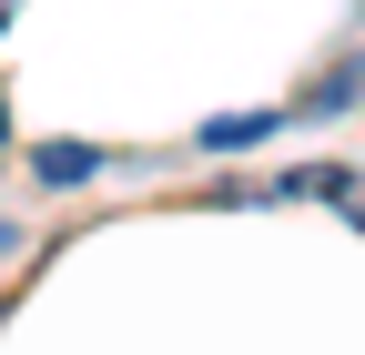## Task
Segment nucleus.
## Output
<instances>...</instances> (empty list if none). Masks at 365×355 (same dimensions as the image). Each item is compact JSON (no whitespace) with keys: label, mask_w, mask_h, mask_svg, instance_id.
I'll return each instance as SVG.
<instances>
[{"label":"nucleus","mask_w":365,"mask_h":355,"mask_svg":"<svg viewBox=\"0 0 365 355\" xmlns=\"http://www.w3.org/2000/svg\"><path fill=\"white\" fill-rule=\"evenodd\" d=\"M264 122H274V112H223L203 143H213V153H244V143H264Z\"/></svg>","instance_id":"obj_2"},{"label":"nucleus","mask_w":365,"mask_h":355,"mask_svg":"<svg viewBox=\"0 0 365 355\" xmlns=\"http://www.w3.org/2000/svg\"><path fill=\"white\" fill-rule=\"evenodd\" d=\"M31 173H41V183H91V153L81 143H51V153H31Z\"/></svg>","instance_id":"obj_1"},{"label":"nucleus","mask_w":365,"mask_h":355,"mask_svg":"<svg viewBox=\"0 0 365 355\" xmlns=\"http://www.w3.org/2000/svg\"><path fill=\"white\" fill-rule=\"evenodd\" d=\"M0 21H11V0H0Z\"/></svg>","instance_id":"obj_3"}]
</instances>
